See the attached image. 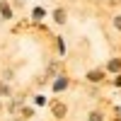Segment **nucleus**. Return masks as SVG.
Returning <instances> with one entry per match:
<instances>
[{"mask_svg": "<svg viewBox=\"0 0 121 121\" xmlns=\"http://www.w3.org/2000/svg\"><path fill=\"white\" fill-rule=\"evenodd\" d=\"M90 80H102V73H90Z\"/></svg>", "mask_w": 121, "mask_h": 121, "instance_id": "39448f33", "label": "nucleus"}, {"mask_svg": "<svg viewBox=\"0 0 121 121\" xmlns=\"http://www.w3.org/2000/svg\"><path fill=\"white\" fill-rule=\"evenodd\" d=\"M109 70H112V73H116V70H121V65H119V60H112V63H109Z\"/></svg>", "mask_w": 121, "mask_h": 121, "instance_id": "20e7f679", "label": "nucleus"}, {"mask_svg": "<svg viewBox=\"0 0 121 121\" xmlns=\"http://www.w3.org/2000/svg\"><path fill=\"white\" fill-rule=\"evenodd\" d=\"M87 119H90V121H104V114L95 109V112H90V116H87Z\"/></svg>", "mask_w": 121, "mask_h": 121, "instance_id": "f03ea898", "label": "nucleus"}, {"mask_svg": "<svg viewBox=\"0 0 121 121\" xmlns=\"http://www.w3.org/2000/svg\"><path fill=\"white\" fill-rule=\"evenodd\" d=\"M51 109H53V114H56L58 119H63V116H65V112H68V109H65V104H60V102H56Z\"/></svg>", "mask_w": 121, "mask_h": 121, "instance_id": "f257e3e1", "label": "nucleus"}, {"mask_svg": "<svg viewBox=\"0 0 121 121\" xmlns=\"http://www.w3.org/2000/svg\"><path fill=\"white\" fill-rule=\"evenodd\" d=\"M0 95H10V87H5V85H0Z\"/></svg>", "mask_w": 121, "mask_h": 121, "instance_id": "423d86ee", "label": "nucleus"}, {"mask_svg": "<svg viewBox=\"0 0 121 121\" xmlns=\"http://www.w3.org/2000/svg\"><path fill=\"white\" fill-rule=\"evenodd\" d=\"M65 85H68V82H65V80H63V78H60V80H56V85H53V90H63Z\"/></svg>", "mask_w": 121, "mask_h": 121, "instance_id": "7ed1b4c3", "label": "nucleus"}, {"mask_svg": "<svg viewBox=\"0 0 121 121\" xmlns=\"http://www.w3.org/2000/svg\"><path fill=\"white\" fill-rule=\"evenodd\" d=\"M114 24H116V29H121V17H116V19H114Z\"/></svg>", "mask_w": 121, "mask_h": 121, "instance_id": "0eeeda50", "label": "nucleus"}]
</instances>
